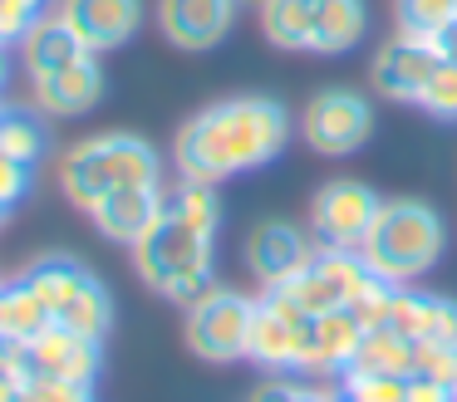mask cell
Here are the masks:
<instances>
[{
  "instance_id": "obj_1",
  "label": "cell",
  "mask_w": 457,
  "mask_h": 402,
  "mask_svg": "<svg viewBox=\"0 0 457 402\" xmlns=\"http://www.w3.org/2000/svg\"><path fill=\"white\" fill-rule=\"evenodd\" d=\"M290 133H295V118L280 98L266 94L221 98V103H207L178 127L172 162H178V176H187V182L221 186L241 172L276 162L286 152Z\"/></svg>"
},
{
  "instance_id": "obj_2",
  "label": "cell",
  "mask_w": 457,
  "mask_h": 402,
  "mask_svg": "<svg viewBox=\"0 0 457 402\" xmlns=\"http://www.w3.org/2000/svg\"><path fill=\"white\" fill-rule=\"evenodd\" d=\"M217 226H221V201L217 186H202L178 176L162 186V216L138 245H133V270L153 294L172 304H197L217 284Z\"/></svg>"
},
{
  "instance_id": "obj_3",
  "label": "cell",
  "mask_w": 457,
  "mask_h": 402,
  "mask_svg": "<svg viewBox=\"0 0 457 402\" xmlns=\"http://www.w3.org/2000/svg\"><path fill=\"white\" fill-rule=\"evenodd\" d=\"M162 182V157L148 137L138 133H99L74 143L60 157V192L70 196V206H79L84 216L119 186H158Z\"/></svg>"
},
{
  "instance_id": "obj_4",
  "label": "cell",
  "mask_w": 457,
  "mask_h": 402,
  "mask_svg": "<svg viewBox=\"0 0 457 402\" xmlns=\"http://www.w3.org/2000/svg\"><path fill=\"white\" fill-rule=\"evenodd\" d=\"M443 250H447L443 216L428 201H413V196H394V201L378 206L374 226L359 245L364 265L388 284H408L418 275H428L443 260Z\"/></svg>"
},
{
  "instance_id": "obj_5",
  "label": "cell",
  "mask_w": 457,
  "mask_h": 402,
  "mask_svg": "<svg viewBox=\"0 0 457 402\" xmlns=\"http://www.w3.org/2000/svg\"><path fill=\"white\" fill-rule=\"evenodd\" d=\"M251 314H256V299L212 284L197 304H187V349L197 353L202 363H237V358H246Z\"/></svg>"
},
{
  "instance_id": "obj_6",
  "label": "cell",
  "mask_w": 457,
  "mask_h": 402,
  "mask_svg": "<svg viewBox=\"0 0 457 402\" xmlns=\"http://www.w3.org/2000/svg\"><path fill=\"white\" fill-rule=\"evenodd\" d=\"M246 358L256 363L261 373H290V378H305V363H310V314H300L295 304H286L280 294L256 299Z\"/></svg>"
},
{
  "instance_id": "obj_7",
  "label": "cell",
  "mask_w": 457,
  "mask_h": 402,
  "mask_svg": "<svg viewBox=\"0 0 457 402\" xmlns=\"http://www.w3.org/2000/svg\"><path fill=\"white\" fill-rule=\"evenodd\" d=\"M369 280H374V270L364 265V255H359V250H329V245H320L315 260H310L305 270H300L286 290H276V294L286 304H295L300 314L315 319V314H329V309L354 304V294L364 290Z\"/></svg>"
},
{
  "instance_id": "obj_8",
  "label": "cell",
  "mask_w": 457,
  "mask_h": 402,
  "mask_svg": "<svg viewBox=\"0 0 457 402\" xmlns=\"http://www.w3.org/2000/svg\"><path fill=\"white\" fill-rule=\"evenodd\" d=\"M300 133L320 157H349L374 133V108L359 88H320L300 113Z\"/></svg>"
},
{
  "instance_id": "obj_9",
  "label": "cell",
  "mask_w": 457,
  "mask_h": 402,
  "mask_svg": "<svg viewBox=\"0 0 457 402\" xmlns=\"http://www.w3.org/2000/svg\"><path fill=\"white\" fill-rule=\"evenodd\" d=\"M378 192L369 182H354V176H339V182H325L310 201V235L329 250H359L378 216Z\"/></svg>"
},
{
  "instance_id": "obj_10",
  "label": "cell",
  "mask_w": 457,
  "mask_h": 402,
  "mask_svg": "<svg viewBox=\"0 0 457 402\" xmlns=\"http://www.w3.org/2000/svg\"><path fill=\"white\" fill-rule=\"evenodd\" d=\"M315 260V245L300 226L290 221H256L246 235V270L256 275V284L266 294L286 290L305 265Z\"/></svg>"
},
{
  "instance_id": "obj_11",
  "label": "cell",
  "mask_w": 457,
  "mask_h": 402,
  "mask_svg": "<svg viewBox=\"0 0 457 402\" xmlns=\"http://www.w3.org/2000/svg\"><path fill=\"white\" fill-rule=\"evenodd\" d=\"M437 64H443V54L433 49V39H418V35H403V29H398L388 45H378L374 64H369V78H374V88L384 98H394V103H418Z\"/></svg>"
},
{
  "instance_id": "obj_12",
  "label": "cell",
  "mask_w": 457,
  "mask_h": 402,
  "mask_svg": "<svg viewBox=\"0 0 457 402\" xmlns=\"http://www.w3.org/2000/svg\"><path fill=\"white\" fill-rule=\"evenodd\" d=\"M99 343L84 339V333L64 329V324H50L45 333H35L25 343V378H54V382H89L99 378Z\"/></svg>"
},
{
  "instance_id": "obj_13",
  "label": "cell",
  "mask_w": 457,
  "mask_h": 402,
  "mask_svg": "<svg viewBox=\"0 0 457 402\" xmlns=\"http://www.w3.org/2000/svg\"><path fill=\"white\" fill-rule=\"evenodd\" d=\"M241 0H158V29L168 45L187 49V54H207L237 25Z\"/></svg>"
},
{
  "instance_id": "obj_14",
  "label": "cell",
  "mask_w": 457,
  "mask_h": 402,
  "mask_svg": "<svg viewBox=\"0 0 457 402\" xmlns=\"http://www.w3.org/2000/svg\"><path fill=\"white\" fill-rule=\"evenodd\" d=\"M99 98H104L99 54H84L64 69H50V74L30 78V103H35V113H45V118H79V113H89Z\"/></svg>"
},
{
  "instance_id": "obj_15",
  "label": "cell",
  "mask_w": 457,
  "mask_h": 402,
  "mask_svg": "<svg viewBox=\"0 0 457 402\" xmlns=\"http://www.w3.org/2000/svg\"><path fill=\"white\" fill-rule=\"evenodd\" d=\"M60 15L74 25L89 54H109L138 35L143 0H60Z\"/></svg>"
},
{
  "instance_id": "obj_16",
  "label": "cell",
  "mask_w": 457,
  "mask_h": 402,
  "mask_svg": "<svg viewBox=\"0 0 457 402\" xmlns=\"http://www.w3.org/2000/svg\"><path fill=\"white\" fill-rule=\"evenodd\" d=\"M162 186H168V182H158V186H119V192H109L89 211L94 231H99L104 241L129 245V250H133V245H138L153 226H158V216H162Z\"/></svg>"
},
{
  "instance_id": "obj_17",
  "label": "cell",
  "mask_w": 457,
  "mask_h": 402,
  "mask_svg": "<svg viewBox=\"0 0 457 402\" xmlns=\"http://www.w3.org/2000/svg\"><path fill=\"white\" fill-rule=\"evenodd\" d=\"M364 324L354 319V309H329L310 319V363H305V378H339V373L354 363L359 343H364Z\"/></svg>"
},
{
  "instance_id": "obj_18",
  "label": "cell",
  "mask_w": 457,
  "mask_h": 402,
  "mask_svg": "<svg viewBox=\"0 0 457 402\" xmlns=\"http://www.w3.org/2000/svg\"><path fill=\"white\" fill-rule=\"evenodd\" d=\"M388 329H398L403 339H413V343H423V339L457 343V299H443V294H418V290H403V284H398Z\"/></svg>"
},
{
  "instance_id": "obj_19",
  "label": "cell",
  "mask_w": 457,
  "mask_h": 402,
  "mask_svg": "<svg viewBox=\"0 0 457 402\" xmlns=\"http://www.w3.org/2000/svg\"><path fill=\"white\" fill-rule=\"evenodd\" d=\"M21 54H25V74L35 78V74H50V69L74 64V59H84L89 49H84V39L74 35V25L60 15V5H54L21 35Z\"/></svg>"
},
{
  "instance_id": "obj_20",
  "label": "cell",
  "mask_w": 457,
  "mask_h": 402,
  "mask_svg": "<svg viewBox=\"0 0 457 402\" xmlns=\"http://www.w3.org/2000/svg\"><path fill=\"white\" fill-rule=\"evenodd\" d=\"M315 29H310V54H349L369 29L364 0H310Z\"/></svg>"
},
{
  "instance_id": "obj_21",
  "label": "cell",
  "mask_w": 457,
  "mask_h": 402,
  "mask_svg": "<svg viewBox=\"0 0 457 402\" xmlns=\"http://www.w3.org/2000/svg\"><path fill=\"white\" fill-rule=\"evenodd\" d=\"M89 280H94V270L84 260H74V255H45V260H35L30 270H25V284L40 294L45 309H50L54 319H60V314L79 299V290Z\"/></svg>"
},
{
  "instance_id": "obj_22",
  "label": "cell",
  "mask_w": 457,
  "mask_h": 402,
  "mask_svg": "<svg viewBox=\"0 0 457 402\" xmlns=\"http://www.w3.org/2000/svg\"><path fill=\"white\" fill-rule=\"evenodd\" d=\"M50 324H54V314L45 309V299L25 284V275L0 284V339L30 343L35 333H45Z\"/></svg>"
},
{
  "instance_id": "obj_23",
  "label": "cell",
  "mask_w": 457,
  "mask_h": 402,
  "mask_svg": "<svg viewBox=\"0 0 457 402\" xmlns=\"http://www.w3.org/2000/svg\"><path fill=\"white\" fill-rule=\"evenodd\" d=\"M261 35L270 39L276 49H310V29H315V10L310 0H261Z\"/></svg>"
},
{
  "instance_id": "obj_24",
  "label": "cell",
  "mask_w": 457,
  "mask_h": 402,
  "mask_svg": "<svg viewBox=\"0 0 457 402\" xmlns=\"http://www.w3.org/2000/svg\"><path fill=\"white\" fill-rule=\"evenodd\" d=\"M349 368H359V373H394V378H413V339H403V333L388 329V324H384V329H369Z\"/></svg>"
},
{
  "instance_id": "obj_25",
  "label": "cell",
  "mask_w": 457,
  "mask_h": 402,
  "mask_svg": "<svg viewBox=\"0 0 457 402\" xmlns=\"http://www.w3.org/2000/svg\"><path fill=\"white\" fill-rule=\"evenodd\" d=\"M54 324H64V329H74V333H84V339L104 343V339H109V329H113V294H109V284L94 275V280L79 290V299H74Z\"/></svg>"
},
{
  "instance_id": "obj_26",
  "label": "cell",
  "mask_w": 457,
  "mask_h": 402,
  "mask_svg": "<svg viewBox=\"0 0 457 402\" xmlns=\"http://www.w3.org/2000/svg\"><path fill=\"white\" fill-rule=\"evenodd\" d=\"M45 147H50V133H45L40 113L30 108H5L0 103V152L5 157H21V162H40Z\"/></svg>"
},
{
  "instance_id": "obj_27",
  "label": "cell",
  "mask_w": 457,
  "mask_h": 402,
  "mask_svg": "<svg viewBox=\"0 0 457 402\" xmlns=\"http://www.w3.org/2000/svg\"><path fill=\"white\" fill-rule=\"evenodd\" d=\"M339 402H408V378L394 373H339Z\"/></svg>"
},
{
  "instance_id": "obj_28",
  "label": "cell",
  "mask_w": 457,
  "mask_h": 402,
  "mask_svg": "<svg viewBox=\"0 0 457 402\" xmlns=\"http://www.w3.org/2000/svg\"><path fill=\"white\" fill-rule=\"evenodd\" d=\"M457 0H398V29L418 39H433L443 25H453Z\"/></svg>"
},
{
  "instance_id": "obj_29",
  "label": "cell",
  "mask_w": 457,
  "mask_h": 402,
  "mask_svg": "<svg viewBox=\"0 0 457 402\" xmlns=\"http://www.w3.org/2000/svg\"><path fill=\"white\" fill-rule=\"evenodd\" d=\"M251 402H339V398L325 388H315V382L290 378V373H270V378L251 392Z\"/></svg>"
},
{
  "instance_id": "obj_30",
  "label": "cell",
  "mask_w": 457,
  "mask_h": 402,
  "mask_svg": "<svg viewBox=\"0 0 457 402\" xmlns=\"http://www.w3.org/2000/svg\"><path fill=\"white\" fill-rule=\"evenodd\" d=\"M413 373L418 378H437V382H453L457 388V343H437V339L413 343Z\"/></svg>"
},
{
  "instance_id": "obj_31",
  "label": "cell",
  "mask_w": 457,
  "mask_h": 402,
  "mask_svg": "<svg viewBox=\"0 0 457 402\" xmlns=\"http://www.w3.org/2000/svg\"><path fill=\"white\" fill-rule=\"evenodd\" d=\"M418 108H428L433 118H457V64H437L433 78H428L423 98H418Z\"/></svg>"
},
{
  "instance_id": "obj_32",
  "label": "cell",
  "mask_w": 457,
  "mask_h": 402,
  "mask_svg": "<svg viewBox=\"0 0 457 402\" xmlns=\"http://www.w3.org/2000/svg\"><path fill=\"white\" fill-rule=\"evenodd\" d=\"M21 402H94L89 382H54V378H25Z\"/></svg>"
},
{
  "instance_id": "obj_33",
  "label": "cell",
  "mask_w": 457,
  "mask_h": 402,
  "mask_svg": "<svg viewBox=\"0 0 457 402\" xmlns=\"http://www.w3.org/2000/svg\"><path fill=\"white\" fill-rule=\"evenodd\" d=\"M25 192H30V162L0 152V206H15Z\"/></svg>"
},
{
  "instance_id": "obj_34",
  "label": "cell",
  "mask_w": 457,
  "mask_h": 402,
  "mask_svg": "<svg viewBox=\"0 0 457 402\" xmlns=\"http://www.w3.org/2000/svg\"><path fill=\"white\" fill-rule=\"evenodd\" d=\"M408 402H457L453 382H437V378H408Z\"/></svg>"
},
{
  "instance_id": "obj_35",
  "label": "cell",
  "mask_w": 457,
  "mask_h": 402,
  "mask_svg": "<svg viewBox=\"0 0 457 402\" xmlns=\"http://www.w3.org/2000/svg\"><path fill=\"white\" fill-rule=\"evenodd\" d=\"M433 49L447 59V64H457V15H453V25H443V29L433 35Z\"/></svg>"
},
{
  "instance_id": "obj_36",
  "label": "cell",
  "mask_w": 457,
  "mask_h": 402,
  "mask_svg": "<svg viewBox=\"0 0 457 402\" xmlns=\"http://www.w3.org/2000/svg\"><path fill=\"white\" fill-rule=\"evenodd\" d=\"M5 84H11V49L0 39V94H5Z\"/></svg>"
},
{
  "instance_id": "obj_37",
  "label": "cell",
  "mask_w": 457,
  "mask_h": 402,
  "mask_svg": "<svg viewBox=\"0 0 457 402\" xmlns=\"http://www.w3.org/2000/svg\"><path fill=\"white\" fill-rule=\"evenodd\" d=\"M5 211H11V206H0V221H5Z\"/></svg>"
},
{
  "instance_id": "obj_38",
  "label": "cell",
  "mask_w": 457,
  "mask_h": 402,
  "mask_svg": "<svg viewBox=\"0 0 457 402\" xmlns=\"http://www.w3.org/2000/svg\"><path fill=\"white\" fill-rule=\"evenodd\" d=\"M241 5H261V0H241Z\"/></svg>"
},
{
  "instance_id": "obj_39",
  "label": "cell",
  "mask_w": 457,
  "mask_h": 402,
  "mask_svg": "<svg viewBox=\"0 0 457 402\" xmlns=\"http://www.w3.org/2000/svg\"><path fill=\"white\" fill-rule=\"evenodd\" d=\"M0 284H5V280H0Z\"/></svg>"
}]
</instances>
